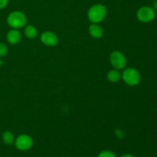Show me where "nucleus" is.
<instances>
[{
	"instance_id": "1",
	"label": "nucleus",
	"mask_w": 157,
	"mask_h": 157,
	"mask_svg": "<svg viewBox=\"0 0 157 157\" xmlns=\"http://www.w3.org/2000/svg\"><path fill=\"white\" fill-rule=\"evenodd\" d=\"M107 15V8L102 4L92 6L87 12V18L92 23H99L105 18Z\"/></svg>"
},
{
	"instance_id": "2",
	"label": "nucleus",
	"mask_w": 157,
	"mask_h": 157,
	"mask_svg": "<svg viewBox=\"0 0 157 157\" xmlns=\"http://www.w3.org/2000/svg\"><path fill=\"white\" fill-rule=\"evenodd\" d=\"M7 23L12 29H21L27 23V18L23 12L20 11H14L8 15Z\"/></svg>"
},
{
	"instance_id": "3",
	"label": "nucleus",
	"mask_w": 157,
	"mask_h": 157,
	"mask_svg": "<svg viewBox=\"0 0 157 157\" xmlns=\"http://www.w3.org/2000/svg\"><path fill=\"white\" fill-rule=\"evenodd\" d=\"M121 78L127 85L131 86V87L138 85L141 80L140 72L133 67L126 68L121 75Z\"/></svg>"
},
{
	"instance_id": "4",
	"label": "nucleus",
	"mask_w": 157,
	"mask_h": 157,
	"mask_svg": "<svg viewBox=\"0 0 157 157\" xmlns=\"http://www.w3.org/2000/svg\"><path fill=\"white\" fill-rule=\"evenodd\" d=\"M110 61L113 68L117 70L124 69L127 65V59L122 52L119 51H114L110 54Z\"/></svg>"
},
{
	"instance_id": "5",
	"label": "nucleus",
	"mask_w": 157,
	"mask_h": 157,
	"mask_svg": "<svg viewBox=\"0 0 157 157\" xmlns=\"http://www.w3.org/2000/svg\"><path fill=\"white\" fill-rule=\"evenodd\" d=\"M156 16L155 11L152 7L149 6H143L138 9L136 12V17L138 20L142 22L147 23L153 21Z\"/></svg>"
},
{
	"instance_id": "6",
	"label": "nucleus",
	"mask_w": 157,
	"mask_h": 157,
	"mask_svg": "<svg viewBox=\"0 0 157 157\" xmlns=\"http://www.w3.org/2000/svg\"><path fill=\"white\" fill-rule=\"evenodd\" d=\"M33 140L29 135L21 134L15 140V146L18 150L26 151L32 148Z\"/></svg>"
},
{
	"instance_id": "7",
	"label": "nucleus",
	"mask_w": 157,
	"mask_h": 157,
	"mask_svg": "<svg viewBox=\"0 0 157 157\" xmlns=\"http://www.w3.org/2000/svg\"><path fill=\"white\" fill-rule=\"evenodd\" d=\"M41 41L46 46L54 47L58 43V37L52 32H44L41 35Z\"/></svg>"
},
{
	"instance_id": "8",
	"label": "nucleus",
	"mask_w": 157,
	"mask_h": 157,
	"mask_svg": "<svg viewBox=\"0 0 157 157\" xmlns=\"http://www.w3.org/2000/svg\"><path fill=\"white\" fill-rule=\"evenodd\" d=\"M88 31L90 36L97 38V39L102 38L103 35H104V30L101 28V26H100L98 23H92L89 26Z\"/></svg>"
},
{
	"instance_id": "9",
	"label": "nucleus",
	"mask_w": 157,
	"mask_h": 157,
	"mask_svg": "<svg viewBox=\"0 0 157 157\" xmlns=\"http://www.w3.org/2000/svg\"><path fill=\"white\" fill-rule=\"evenodd\" d=\"M7 41L11 44H16L21 40V33L17 29H12L7 33Z\"/></svg>"
},
{
	"instance_id": "10",
	"label": "nucleus",
	"mask_w": 157,
	"mask_h": 157,
	"mask_svg": "<svg viewBox=\"0 0 157 157\" xmlns=\"http://www.w3.org/2000/svg\"><path fill=\"white\" fill-rule=\"evenodd\" d=\"M107 78L110 82L116 83L121 79V74L117 69H113V70L108 71L107 75Z\"/></svg>"
},
{
	"instance_id": "11",
	"label": "nucleus",
	"mask_w": 157,
	"mask_h": 157,
	"mask_svg": "<svg viewBox=\"0 0 157 157\" xmlns=\"http://www.w3.org/2000/svg\"><path fill=\"white\" fill-rule=\"evenodd\" d=\"M25 35L28 38L32 39V38H35L37 36L38 31H37L36 28L34 27L33 25H29L25 28Z\"/></svg>"
},
{
	"instance_id": "12",
	"label": "nucleus",
	"mask_w": 157,
	"mask_h": 157,
	"mask_svg": "<svg viewBox=\"0 0 157 157\" xmlns=\"http://www.w3.org/2000/svg\"><path fill=\"white\" fill-rule=\"evenodd\" d=\"M2 140L7 145H12L13 143H15V137L10 131H5L2 133Z\"/></svg>"
},
{
	"instance_id": "13",
	"label": "nucleus",
	"mask_w": 157,
	"mask_h": 157,
	"mask_svg": "<svg viewBox=\"0 0 157 157\" xmlns=\"http://www.w3.org/2000/svg\"><path fill=\"white\" fill-rule=\"evenodd\" d=\"M8 52V48L5 43L0 42V58L5 57L7 54Z\"/></svg>"
},
{
	"instance_id": "14",
	"label": "nucleus",
	"mask_w": 157,
	"mask_h": 157,
	"mask_svg": "<svg viewBox=\"0 0 157 157\" xmlns=\"http://www.w3.org/2000/svg\"><path fill=\"white\" fill-rule=\"evenodd\" d=\"M98 157H117L114 153L110 150H104L99 153Z\"/></svg>"
},
{
	"instance_id": "15",
	"label": "nucleus",
	"mask_w": 157,
	"mask_h": 157,
	"mask_svg": "<svg viewBox=\"0 0 157 157\" xmlns=\"http://www.w3.org/2000/svg\"><path fill=\"white\" fill-rule=\"evenodd\" d=\"M9 3V0H0V9H4Z\"/></svg>"
},
{
	"instance_id": "16",
	"label": "nucleus",
	"mask_w": 157,
	"mask_h": 157,
	"mask_svg": "<svg viewBox=\"0 0 157 157\" xmlns=\"http://www.w3.org/2000/svg\"><path fill=\"white\" fill-rule=\"evenodd\" d=\"M152 8H153L154 11H157V0H154V1H153Z\"/></svg>"
},
{
	"instance_id": "17",
	"label": "nucleus",
	"mask_w": 157,
	"mask_h": 157,
	"mask_svg": "<svg viewBox=\"0 0 157 157\" xmlns=\"http://www.w3.org/2000/svg\"><path fill=\"white\" fill-rule=\"evenodd\" d=\"M121 157H134V156L131 154H124V155H123Z\"/></svg>"
},
{
	"instance_id": "18",
	"label": "nucleus",
	"mask_w": 157,
	"mask_h": 157,
	"mask_svg": "<svg viewBox=\"0 0 157 157\" xmlns=\"http://www.w3.org/2000/svg\"><path fill=\"white\" fill-rule=\"evenodd\" d=\"M2 60L0 59V67H1V66H2Z\"/></svg>"
},
{
	"instance_id": "19",
	"label": "nucleus",
	"mask_w": 157,
	"mask_h": 157,
	"mask_svg": "<svg viewBox=\"0 0 157 157\" xmlns=\"http://www.w3.org/2000/svg\"><path fill=\"white\" fill-rule=\"evenodd\" d=\"M152 1H154V0H152Z\"/></svg>"
}]
</instances>
